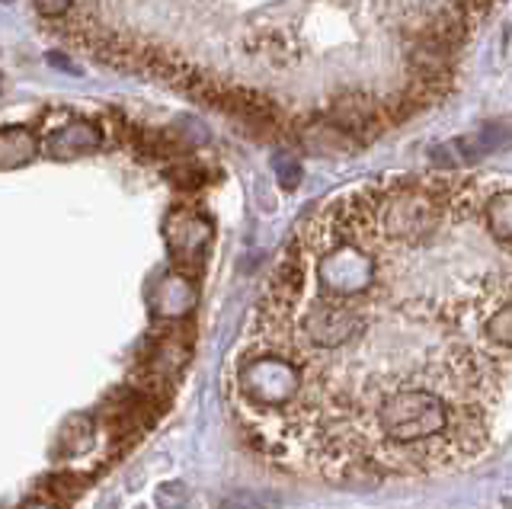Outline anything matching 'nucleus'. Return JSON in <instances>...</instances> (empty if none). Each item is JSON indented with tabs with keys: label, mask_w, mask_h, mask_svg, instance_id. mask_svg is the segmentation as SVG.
I'll return each mask as SVG.
<instances>
[{
	"label": "nucleus",
	"mask_w": 512,
	"mask_h": 509,
	"mask_svg": "<svg viewBox=\"0 0 512 509\" xmlns=\"http://www.w3.org/2000/svg\"><path fill=\"white\" fill-rule=\"evenodd\" d=\"M23 509H61V506H55L52 500H45V497H39V493H36V497H32Z\"/></svg>",
	"instance_id": "9d476101"
},
{
	"label": "nucleus",
	"mask_w": 512,
	"mask_h": 509,
	"mask_svg": "<svg viewBox=\"0 0 512 509\" xmlns=\"http://www.w3.org/2000/svg\"><path fill=\"white\" fill-rule=\"evenodd\" d=\"M192 301H196V289H192V279L180 276L176 269L157 282L154 305H157L160 321H183V314L192 308Z\"/></svg>",
	"instance_id": "7ed1b4c3"
},
{
	"label": "nucleus",
	"mask_w": 512,
	"mask_h": 509,
	"mask_svg": "<svg viewBox=\"0 0 512 509\" xmlns=\"http://www.w3.org/2000/svg\"><path fill=\"white\" fill-rule=\"evenodd\" d=\"M36 4V13L42 20H64L74 7V0H32Z\"/></svg>",
	"instance_id": "1a4fd4ad"
},
{
	"label": "nucleus",
	"mask_w": 512,
	"mask_h": 509,
	"mask_svg": "<svg viewBox=\"0 0 512 509\" xmlns=\"http://www.w3.org/2000/svg\"><path fill=\"white\" fill-rule=\"evenodd\" d=\"M164 244L180 276L196 282L205 269L208 247H212V221L192 205H176L164 218Z\"/></svg>",
	"instance_id": "f257e3e1"
},
{
	"label": "nucleus",
	"mask_w": 512,
	"mask_h": 509,
	"mask_svg": "<svg viewBox=\"0 0 512 509\" xmlns=\"http://www.w3.org/2000/svg\"><path fill=\"white\" fill-rule=\"evenodd\" d=\"M0 87H4V77H0Z\"/></svg>",
	"instance_id": "9b49d317"
},
{
	"label": "nucleus",
	"mask_w": 512,
	"mask_h": 509,
	"mask_svg": "<svg viewBox=\"0 0 512 509\" xmlns=\"http://www.w3.org/2000/svg\"><path fill=\"white\" fill-rule=\"evenodd\" d=\"M39 154V135L29 125L0 129V170H20Z\"/></svg>",
	"instance_id": "20e7f679"
},
{
	"label": "nucleus",
	"mask_w": 512,
	"mask_h": 509,
	"mask_svg": "<svg viewBox=\"0 0 512 509\" xmlns=\"http://www.w3.org/2000/svg\"><path fill=\"white\" fill-rule=\"evenodd\" d=\"M170 180L189 193V189H199L205 183V170L202 167H173L170 170Z\"/></svg>",
	"instance_id": "6e6552de"
},
{
	"label": "nucleus",
	"mask_w": 512,
	"mask_h": 509,
	"mask_svg": "<svg viewBox=\"0 0 512 509\" xmlns=\"http://www.w3.org/2000/svg\"><path fill=\"white\" fill-rule=\"evenodd\" d=\"M276 180L285 193H292V189H298V183H301V164L292 161V157H276Z\"/></svg>",
	"instance_id": "0eeeda50"
},
{
	"label": "nucleus",
	"mask_w": 512,
	"mask_h": 509,
	"mask_svg": "<svg viewBox=\"0 0 512 509\" xmlns=\"http://www.w3.org/2000/svg\"><path fill=\"white\" fill-rule=\"evenodd\" d=\"M480 212H484L487 218V231L490 237L500 247H509L512 244V196H509V189L500 186L493 196L484 199V205H480Z\"/></svg>",
	"instance_id": "39448f33"
},
{
	"label": "nucleus",
	"mask_w": 512,
	"mask_h": 509,
	"mask_svg": "<svg viewBox=\"0 0 512 509\" xmlns=\"http://www.w3.org/2000/svg\"><path fill=\"white\" fill-rule=\"evenodd\" d=\"M7 4H10V0H7Z\"/></svg>",
	"instance_id": "f8f14e48"
},
{
	"label": "nucleus",
	"mask_w": 512,
	"mask_h": 509,
	"mask_svg": "<svg viewBox=\"0 0 512 509\" xmlns=\"http://www.w3.org/2000/svg\"><path fill=\"white\" fill-rule=\"evenodd\" d=\"M103 148V129L93 119H64L58 125H48L39 138V151L52 161H77V157L96 154Z\"/></svg>",
	"instance_id": "f03ea898"
},
{
	"label": "nucleus",
	"mask_w": 512,
	"mask_h": 509,
	"mask_svg": "<svg viewBox=\"0 0 512 509\" xmlns=\"http://www.w3.org/2000/svg\"><path fill=\"white\" fill-rule=\"evenodd\" d=\"M80 490H84V481H80L77 474L55 471V474L45 477L36 493H39V497H45V500H52L55 506H68L74 497H80Z\"/></svg>",
	"instance_id": "423d86ee"
}]
</instances>
